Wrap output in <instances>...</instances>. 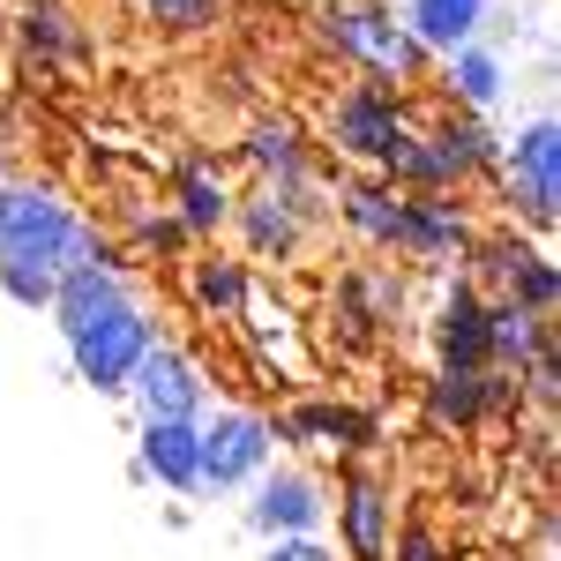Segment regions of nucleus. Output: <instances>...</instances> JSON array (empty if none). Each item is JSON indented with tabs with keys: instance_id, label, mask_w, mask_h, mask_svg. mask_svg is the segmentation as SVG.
Wrapping results in <instances>:
<instances>
[{
	"instance_id": "f257e3e1",
	"label": "nucleus",
	"mask_w": 561,
	"mask_h": 561,
	"mask_svg": "<svg viewBox=\"0 0 561 561\" xmlns=\"http://www.w3.org/2000/svg\"><path fill=\"white\" fill-rule=\"evenodd\" d=\"M76 240H83V210L53 180L0 187V293L15 307H53V285L76 262Z\"/></svg>"
},
{
	"instance_id": "f03ea898",
	"label": "nucleus",
	"mask_w": 561,
	"mask_h": 561,
	"mask_svg": "<svg viewBox=\"0 0 561 561\" xmlns=\"http://www.w3.org/2000/svg\"><path fill=\"white\" fill-rule=\"evenodd\" d=\"M322 38L345 53L352 68H367L375 83H412L427 68V53L412 45V31L389 15V8H367V0H337L322 8Z\"/></svg>"
},
{
	"instance_id": "7ed1b4c3",
	"label": "nucleus",
	"mask_w": 561,
	"mask_h": 561,
	"mask_svg": "<svg viewBox=\"0 0 561 561\" xmlns=\"http://www.w3.org/2000/svg\"><path fill=\"white\" fill-rule=\"evenodd\" d=\"M158 345V322H150V307L142 300H121L105 307L98 322H83V330H68V359H76V375H83L90 389H128V375L142 367V352Z\"/></svg>"
},
{
	"instance_id": "20e7f679",
	"label": "nucleus",
	"mask_w": 561,
	"mask_h": 561,
	"mask_svg": "<svg viewBox=\"0 0 561 561\" xmlns=\"http://www.w3.org/2000/svg\"><path fill=\"white\" fill-rule=\"evenodd\" d=\"M277 434L262 412H203V486H255L270 472Z\"/></svg>"
},
{
	"instance_id": "39448f33",
	"label": "nucleus",
	"mask_w": 561,
	"mask_h": 561,
	"mask_svg": "<svg viewBox=\"0 0 561 561\" xmlns=\"http://www.w3.org/2000/svg\"><path fill=\"white\" fill-rule=\"evenodd\" d=\"M494 165L510 173V195H517V210L531 225H554V210H561V128H554V113H539Z\"/></svg>"
},
{
	"instance_id": "423d86ee",
	"label": "nucleus",
	"mask_w": 561,
	"mask_h": 561,
	"mask_svg": "<svg viewBox=\"0 0 561 561\" xmlns=\"http://www.w3.org/2000/svg\"><path fill=\"white\" fill-rule=\"evenodd\" d=\"M128 397L142 404V420H203V412H210L203 367H195L180 345H165V337L142 352V367L128 375Z\"/></svg>"
},
{
	"instance_id": "0eeeda50",
	"label": "nucleus",
	"mask_w": 561,
	"mask_h": 561,
	"mask_svg": "<svg viewBox=\"0 0 561 561\" xmlns=\"http://www.w3.org/2000/svg\"><path fill=\"white\" fill-rule=\"evenodd\" d=\"M330 135H337V150L352 158H367V165H389V150L404 142V105H397V90L382 83H359L337 98V113H330Z\"/></svg>"
},
{
	"instance_id": "6e6552de",
	"label": "nucleus",
	"mask_w": 561,
	"mask_h": 561,
	"mask_svg": "<svg viewBox=\"0 0 561 561\" xmlns=\"http://www.w3.org/2000/svg\"><path fill=\"white\" fill-rule=\"evenodd\" d=\"M322 486L307 472H262L255 479V502H248V524H255L262 539H314V524H322Z\"/></svg>"
},
{
	"instance_id": "1a4fd4ad",
	"label": "nucleus",
	"mask_w": 561,
	"mask_h": 561,
	"mask_svg": "<svg viewBox=\"0 0 561 561\" xmlns=\"http://www.w3.org/2000/svg\"><path fill=\"white\" fill-rule=\"evenodd\" d=\"M472 240V225L465 210L449 203V195H397V225H389V248H404V255H457Z\"/></svg>"
},
{
	"instance_id": "9d476101",
	"label": "nucleus",
	"mask_w": 561,
	"mask_h": 561,
	"mask_svg": "<svg viewBox=\"0 0 561 561\" xmlns=\"http://www.w3.org/2000/svg\"><path fill=\"white\" fill-rule=\"evenodd\" d=\"M517 397V382L510 375H494V367H442L427 382V412L442 420V427H479L494 404H510Z\"/></svg>"
},
{
	"instance_id": "9b49d317",
	"label": "nucleus",
	"mask_w": 561,
	"mask_h": 561,
	"mask_svg": "<svg viewBox=\"0 0 561 561\" xmlns=\"http://www.w3.org/2000/svg\"><path fill=\"white\" fill-rule=\"evenodd\" d=\"M142 472L158 486L203 494V420H142Z\"/></svg>"
},
{
	"instance_id": "f8f14e48",
	"label": "nucleus",
	"mask_w": 561,
	"mask_h": 561,
	"mask_svg": "<svg viewBox=\"0 0 561 561\" xmlns=\"http://www.w3.org/2000/svg\"><path fill=\"white\" fill-rule=\"evenodd\" d=\"M434 352H442V367H494V352H486V300L472 285H449V300L434 314Z\"/></svg>"
},
{
	"instance_id": "ddd939ff",
	"label": "nucleus",
	"mask_w": 561,
	"mask_h": 561,
	"mask_svg": "<svg viewBox=\"0 0 561 561\" xmlns=\"http://www.w3.org/2000/svg\"><path fill=\"white\" fill-rule=\"evenodd\" d=\"M404 195H449L457 180H472L465 165H457V150L442 142V135H404L397 150H389V165H382Z\"/></svg>"
},
{
	"instance_id": "4468645a",
	"label": "nucleus",
	"mask_w": 561,
	"mask_h": 561,
	"mask_svg": "<svg viewBox=\"0 0 561 561\" xmlns=\"http://www.w3.org/2000/svg\"><path fill=\"white\" fill-rule=\"evenodd\" d=\"M337 524H345V554L352 561H389V494L375 486V479H345Z\"/></svg>"
},
{
	"instance_id": "2eb2a0df",
	"label": "nucleus",
	"mask_w": 561,
	"mask_h": 561,
	"mask_svg": "<svg viewBox=\"0 0 561 561\" xmlns=\"http://www.w3.org/2000/svg\"><path fill=\"white\" fill-rule=\"evenodd\" d=\"M255 255H293L300 248V187H262L255 203H232Z\"/></svg>"
},
{
	"instance_id": "dca6fc26",
	"label": "nucleus",
	"mask_w": 561,
	"mask_h": 561,
	"mask_svg": "<svg viewBox=\"0 0 561 561\" xmlns=\"http://www.w3.org/2000/svg\"><path fill=\"white\" fill-rule=\"evenodd\" d=\"M479 23H486V0H412L404 8V31H412V45L420 53H457V45L479 38Z\"/></svg>"
},
{
	"instance_id": "f3484780",
	"label": "nucleus",
	"mask_w": 561,
	"mask_h": 561,
	"mask_svg": "<svg viewBox=\"0 0 561 561\" xmlns=\"http://www.w3.org/2000/svg\"><path fill=\"white\" fill-rule=\"evenodd\" d=\"M547 345H554V337H547V314H531V307H517V300L486 307V352H494V367H517L524 375Z\"/></svg>"
},
{
	"instance_id": "a211bd4d",
	"label": "nucleus",
	"mask_w": 561,
	"mask_h": 561,
	"mask_svg": "<svg viewBox=\"0 0 561 561\" xmlns=\"http://www.w3.org/2000/svg\"><path fill=\"white\" fill-rule=\"evenodd\" d=\"M502 285H510V300L517 307H531V314H554V300H561V270L539 248H494V262H486Z\"/></svg>"
},
{
	"instance_id": "6ab92c4d",
	"label": "nucleus",
	"mask_w": 561,
	"mask_h": 561,
	"mask_svg": "<svg viewBox=\"0 0 561 561\" xmlns=\"http://www.w3.org/2000/svg\"><path fill=\"white\" fill-rule=\"evenodd\" d=\"M187 293L210 307L217 322H240L248 314V270L225 255H203V262H187Z\"/></svg>"
},
{
	"instance_id": "aec40b11",
	"label": "nucleus",
	"mask_w": 561,
	"mask_h": 561,
	"mask_svg": "<svg viewBox=\"0 0 561 561\" xmlns=\"http://www.w3.org/2000/svg\"><path fill=\"white\" fill-rule=\"evenodd\" d=\"M23 45L45 53V60H83L90 53V38L76 31V15H68L60 0H31V8H23Z\"/></svg>"
},
{
	"instance_id": "412c9836",
	"label": "nucleus",
	"mask_w": 561,
	"mask_h": 561,
	"mask_svg": "<svg viewBox=\"0 0 561 561\" xmlns=\"http://www.w3.org/2000/svg\"><path fill=\"white\" fill-rule=\"evenodd\" d=\"M248 158L262 173H277V187H307V150H300V128L293 121H262L248 135Z\"/></svg>"
},
{
	"instance_id": "4be33fe9",
	"label": "nucleus",
	"mask_w": 561,
	"mask_h": 561,
	"mask_svg": "<svg viewBox=\"0 0 561 561\" xmlns=\"http://www.w3.org/2000/svg\"><path fill=\"white\" fill-rule=\"evenodd\" d=\"M225 217H232V187H225L210 165H187V173H180V225H187V232H217Z\"/></svg>"
},
{
	"instance_id": "5701e85b",
	"label": "nucleus",
	"mask_w": 561,
	"mask_h": 561,
	"mask_svg": "<svg viewBox=\"0 0 561 561\" xmlns=\"http://www.w3.org/2000/svg\"><path fill=\"white\" fill-rule=\"evenodd\" d=\"M449 90H457L472 113H486V105L502 98V60L479 53V45H457V53H449Z\"/></svg>"
},
{
	"instance_id": "b1692460",
	"label": "nucleus",
	"mask_w": 561,
	"mask_h": 561,
	"mask_svg": "<svg viewBox=\"0 0 561 561\" xmlns=\"http://www.w3.org/2000/svg\"><path fill=\"white\" fill-rule=\"evenodd\" d=\"M345 217H352V232H367L375 248H389V225H397V195H389V187H352V195H345Z\"/></svg>"
},
{
	"instance_id": "393cba45",
	"label": "nucleus",
	"mask_w": 561,
	"mask_h": 561,
	"mask_svg": "<svg viewBox=\"0 0 561 561\" xmlns=\"http://www.w3.org/2000/svg\"><path fill=\"white\" fill-rule=\"evenodd\" d=\"M442 142L457 150V165H465V173H486V165L502 158V142L479 128V121H457V128H442Z\"/></svg>"
},
{
	"instance_id": "a878e982",
	"label": "nucleus",
	"mask_w": 561,
	"mask_h": 561,
	"mask_svg": "<svg viewBox=\"0 0 561 561\" xmlns=\"http://www.w3.org/2000/svg\"><path fill=\"white\" fill-rule=\"evenodd\" d=\"M158 23H173V31H203L210 23V0H142Z\"/></svg>"
},
{
	"instance_id": "bb28decb",
	"label": "nucleus",
	"mask_w": 561,
	"mask_h": 561,
	"mask_svg": "<svg viewBox=\"0 0 561 561\" xmlns=\"http://www.w3.org/2000/svg\"><path fill=\"white\" fill-rule=\"evenodd\" d=\"M524 389H531L539 404H554V397H561V359H554V345H547L539 359H531V367H524Z\"/></svg>"
},
{
	"instance_id": "cd10ccee",
	"label": "nucleus",
	"mask_w": 561,
	"mask_h": 561,
	"mask_svg": "<svg viewBox=\"0 0 561 561\" xmlns=\"http://www.w3.org/2000/svg\"><path fill=\"white\" fill-rule=\"evenodd\" d=\"M397 561H449V554H442V539H434L427 524H404L397 531Z\"/></svg>"
},
{
	"instance_id": "c85d7f7f",
	"label": "nucleus",
	"mask_w": 561,
	"mask_h": 561,
	"mask_svg": "<svg viewBox=\"0 0 561 561\" xmlns=\"http://www.w3.org/2000/svg\"><path fill=\"white\" fill-rule=\"evenodd\" d=\"M262 561H337V554H330L322 539H270V554H262Z\"/></svg>"
},
{
	"instance_id": "c756f323",
	"label": "nucleus",
	"mask_w": 561,
	"mask_h": 561,
	"mask_svg": "<svg viewBox=\"0 0 561 561\" xmlns=\"http://www.w3.org/2000/svg\"><path fill=\"white\" fill-rule=\"evenodd\" d=\"M0 187H8V165H0Z\"/></svg>"
}]
</instances>
